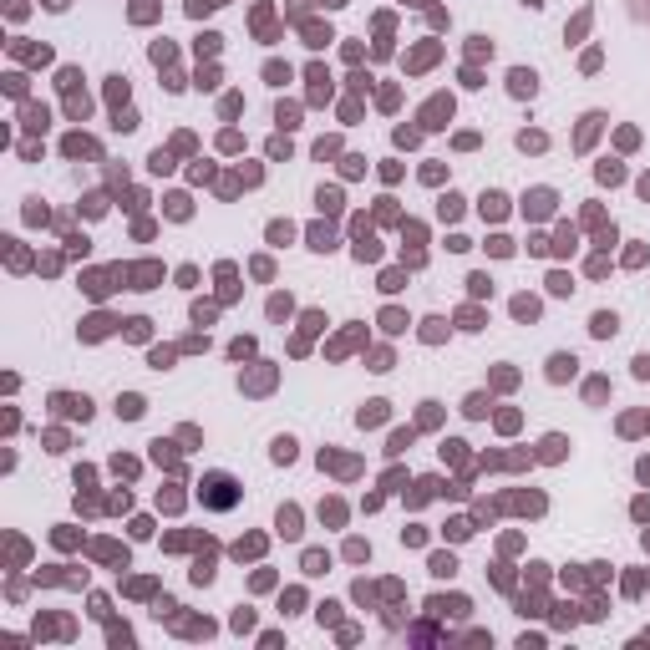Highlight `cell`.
Segmentation results:
<instances>
[{
	"label": "cell",
	"instance_id": "6da1fadb",
	"mask_svg": "<svg viewBox=\"0 0 650 650\" xmlns=\"http://www.w3.org/2000/svg\"><path fill=\"white\" fill-rule=\"evenodd\" d=\"M199 498H203V508H218V513H224V508H234V503L244 498V493H239V483H234L229 473H203Z\"/></svg>",
	"mask_w": 650,
	"mask_h": 650
},
{
	"label": "cell",
	"instance_id": "7a4b0ae2",
	"mask_svg": "<svg viewBox=\"0 0 650 650\" xmlns=\"http://www.w3.org/2000/svg\"><path fill=\"white\" fill-rule=\"evenodd\" d=\"M508 82H513V92H518V97H534V71H513Z\"/></svg>",
	"mask_w": 650,
	"mask_h": 650
},
{
	"label": "cell",
	"instance_id": "3957f363",
	"mask_svg": "<svg viewBox=\"0 0 650 650\" xmlns=\"http://www.w3.org/2000/svg\"><path fill=\"white\" fill-rule=\"evenodd\" d=\"M574 366H579V361H574V356H554V381H564V376H569V371H574Z\"/></svg>",
	"mask_w": 650,
	"mask_h": 650
},
{
	"label": "cell",
	"instance_id": "277c9868",
	"mask_svg": "<svg viewBox=\"0 0 650 650\" xmlns=\"http://www.w3.org/2000/svg\"><path fill=\"white\" fill-rule=\"evenodd\" d=\"M615 325H620L615 315H594V325H590V330H594V335H615Z\"/></svg>",
	"mask_w": 650,
	"mask_h": 650
},
{
	"label": "cell",
	"instance_id": "5b68a950",
	"mask_svg": "<svg viewBox=\"0 0 650 650\" xmlns=\"http://www.w3.org/2000/svg\"><path fill=\"white\" fill-rule=\"evenodd\" d=\"M290 458H295V442L280 437V442H275V462H290Z\"/></svg>",
	"mask_w": 650,
	"mask_h": 650
},
{
	"label": "cell",
	"instance_id": "8992f818",
	"mask_svg": "<svg viewBox=\"0 0 650 650\" xmlns=\"http://www.w3.org/2000/svg\"><path fill=\"white\" fill-rule=\"evenodd\" d=\"M117 412H122V417H137V412H142V401H137V396H127V401H117Z\"/></svg>",
	"mask_w": 650,
	"mask_h": 650
}]
</instances>
